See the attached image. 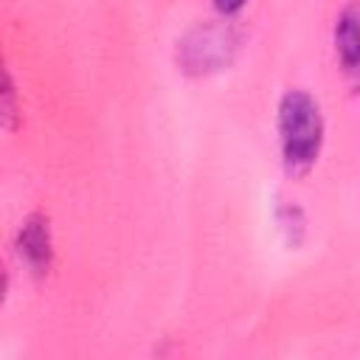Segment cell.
I'll return each instance as SVG.
<instances>
[{
  "instance_id": "cell-1",
  "label": "cell",
  "mask_w": 360,
  "mask_h": 360,
  "mask_svg": "<svg viewBox=\"0 0 360 360\" xmlns=\"http://www.w3.org/2000/svg\"><path fill=\"white\" fill-rule=\"evenodd\" d=\"M278 141L290 174H307L323 143V118L315 98L304 90H287L278 104Z\"/></svg>"
},
{
  "instance_id": "cell-2",
  "label": "cell",
  "mask_w": 360,
  "mask_h": 360,
  "mask_svg": "<svg viewBox=\"0 0 360 360\" xmlns=\"http://www.w3.org/2000/svg\"><path fill=\"white\" fill-rule=\"evenodd\" d=\"M231 34L225 28H214V25H205V28H197L191 31L180 51V62L186 70L191 73H205V70H217L222 62H228V53H231Z\"/></svg>"
},
{
  "instance_id": "cell-3",
  "label": "cell",
  "mask_w": 360,
  "mask_h": 360,
  "mask_svg": "<svg viewBox=\"0 0 360 360\" xmlns=\"http://www.w3.org/2000/svg\"><path fill=\"white\" fill-rule=\"evenodd\" d=\"M17 250L20 259L34 270V273H48L51 259H53V242H51V228H48V217L42 214H31L20 233H17Z\"/></svg>"
},
{
  "instance_id": "cell-4",
  "label": "cell",
  "mask_w": 360,
  "mask_h": 360,
  "mask_svg": "<svg viewBox=\"0 0 360 360\" xmlns=\"http://www.w3.org/2000/svg\"><path fill=\"white\" fill-rule=\"evenodd\" d=\"M335 48L346 76L360 84V3H349L335 22Z\"/></svg>"
},
{
  "instance_id": "cell-5",
  "label": "cell",
  "mask_w": 360,
  "mask_h": 360,
  "mask_svg": "<svg viewBox=\"0 0 360 360\" xmlns=\"http://www.w3.org/2000/svg\"><path fill=\"white\" fill-rule=\"evenodd\" d=\"M14 115H17L14 84H11V76L6 73V82H3V121H6V127H14Z\"/></svg>"
},
{
  "instance_id": "cell-6",
  "label": "cell",
  "mask_w": 360,
  "mask_h": 360,
  "mask_svg": "<svg viewBox=\"0 0 360 360\" xmlns=\"http://www.w3.org/2000/svg\"><path fill=\"white\" fill-rule=\"evenodd\" d=\"M217 3V8L222 11V14H236L248 0H214Z\"/></svg>"
}]
</instances>
